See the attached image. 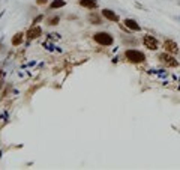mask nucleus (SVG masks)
I'll list each match as a JSON object with an SVG mask.
<instances>
[{
  "label": "nucleus",
  "mask_w": 180,
  "mask_h": 170,
  "mask_svg": "<svg viewBox=\"0 0 180 170\" xmlns=\"http://www.w3.org/2000/svg\"><path fill=\"white\" fill-rule=\"evenodd\" d=\"M125 57L129 62H132V63H143V62L146 60V56H144L141 51H137V50H128L125 53Z\"/></svg>",
  "instance_id": "obj_1"
},
{
  "label": "nucleus",
  "mask_w": 180,
  "mask_h": 170,
  "mask_svg": "<svg viewBox=\"0 0 180 170\" xmlns=\"http://www.w3.org/2000/svg\"><path fill=\"white\" fill-rule=\"evenodd\" d=\"M93 38L98 44H101V45H113V42H114L113 36L107 32H98Z\"/></svg>",
  "instance_id": "obj_2"
},
{
  "label": "nucleus",
  "mask_w": 180,
  "mask_h": 170,
  "mask_svg": "<svg viewBox=\"0 0 180 170\" xmlns=\"http://www.w3.org/2000/svg\"><path fill=\"white\" fill-rule=\"evenodd\" d=\"M158 59L161 60V62H164L165 65H168V66H177L179 65V62L170 54V53H161V54L158 56Z\"/></svg>",
  "instance_id": "obj_3"
},
{
  "label": "nucleus",
  "mask_w": 180,
  "mask_h": 170,
  "mask_svg": "<svg viewBox=\"0 0 180 170\" xmlns=\"http://www.w3.org/2000/svg\"><path fill=\"white\" fill-rule=\"evenodd\" d=\"M143 42H144V45H146L149 50H156V48H158V41H156V38L150 36V35H146V36H144V39H143Z\"/></svg>",
  "instance_id": "obj_4"
},
{
  "label": "nucleus",
  "mask_w": 180,
  "mask_h": 170,
  "mask_svg": "<svg viewBox=\"0 0 180 170\" xmlns=\"http://www.w3.org/2000/svg\"><path fill=\"white\" fill-rule=\"evenodd\" d=\"M164 47H165L167 53H170V54H176V53L179 51L177 44H176L174 41H171V39H167V41L164 42Z\"/></svg>",
  "instance_id": "obj_5"
},
{
  "label": "nucleus",
  "mask_w": 180,
  "mask_h": 170,
  "mask_svg": "<svg viewBox=\"0 0 180 170\" xmlns=\"http://www.w3.org/2000/svg\"><path fill=\"white\" fill-rule=\"evenodd\" d=\"M41 33H42V29L39 27V26H33V27L29 29V32H27V38H29V41L35 39V38H38Z\"/></svg>",
  "instance_id": "obj_6"
},
{
  "label": "nucleus",
  "mask_w": 180,
  "mask_h": 170,
  "mask_svg": "<svg viewBox=\"0 0 180 170\" xmlns=\"http://www.w3.org/2000/svg\"><path fill=\"white\" fill-rule=\"evenodd\" d=\"M102 15L110 21H119V15H117L114 11H111V9H102Z\"/></svg>",
  "instance_id": "obj_7"
},
{
  "label": "nucleus",
  "mask_w": 180,
  "mask_h": 170,
  "mask_svg": "<svg viewBox=\"0 0 180 170\" xmlns=\"http://www.w3.org/2000/svg\"><path fill=\"white\" fill-rule=\"evenodd\" d=\"M125 26H126V27H129L131 30H135V32H140L141 30V27H140V24L137 23V21H135V20H131V18H126L125 21Z\"/></svg>",
  "instance_id": "obj_8"
},
{
  "label": "nucleus",
  "mask_w": 180,
  "mask_h": 170,
  "mask_svg": "<svg viewBox=\"0 0 180 170\" xmlns=\"http://www.w3.org/2000/svg\"><path fill=\"white\" fill-rule=\"evenodd\" d=\"M80 5L87 9H96L98 8V0H80Z\"/></svg>",
  "instance_id": "obj_9"
},
{
  "label": "nucleus",
  "mask_w": 180,
  "mask_h": 170,
  "mask_svg": "<svg viewBox=\"0 0 180 170\" xmlns=\"http://www.w3.org/2000/svg\"><path fill=\"white\" fill-rule=\"evenodd\" d=\"M65 5H66L65 0H53L51 5H50V8H51V9H57V8H63Z\"/></svg>",
  "instance_id": "obj_10"
},
{
  "label": "nucleus",
  "mask_w": 180,
  "mask_h": 170,
  "mask_svg": "<svg viewBox=\"0 0 180 170\" xmlns=\"http://www.w3.org/2000/svg\"><path fill=\"white\" fill-rule=\"evenodd\" d=\"M23 42V33H17L15 36L12 38V45H20V44Z\"/></svg>",
  "instance_id": "obj_11"
},
{
  "label": "nucleus",
  "mask_w": 180,
  "mask_h": 170,
  "mask_svg": "<svg viewBox=\"0 0 180 170\" xmlns=\"http://www.w3.org/2000/svg\"><path fill=\"white\" fill-rule=\"evenodd\" d=\"M90 20H92L95 24H99V18H98L96 15H90Z\"/></svg>",
  "instance_id": "obj_12"
},
{
  "label": "nucleus",
  "mask_w": 180,
  "mask_h": 170,
  "mask_svg": "<svg viewBox=\"0 0 180 170\" xmlns=\"http://www.w3.org/2000/svg\"><path fill=\"white\" fill-rule=\"evenodd\" d=\"M57 21H59V17H54V18L50 20V24H57Z\"/></svg>",
  "instance_id": "obj_13"
},
{
  "label": "nucleus",
  "mask_w": 180,
  "mask_h": 170,
  "mask_svg": "<svg viewBox=\"0 0 180 170\" xmlns=\"http://www.w3.org/2000/svg\"><path fill=\"white\" fill-rule=\"evenodd\" d=\"M41 20H42V15H38V17H36V18L33 20V23H39Z\"/></svg>",
  "instance_id": "obj_14"
},
{
  "label": "nucleus",
  "mask_w": 180,
  "mask_h": 170,
  "mask_svg": "<svg viewBox=\"0 0 180 170\" xmlns=\"http://www.w3.org/2000/svg\"><path fill=\"white\" fill-rule=\"evenodd\" d=\"M36 3H38V5H45V3H47V0H36Z\"/></svg>",
  "instance_id": "obj_15"
},
{
  "label": "nucleus",
  "mask_w": 180,
  "mask_h": 170,
  "mask_svg": "<svg viewBox=\"0 0 180 170\" xmlns=\"http://www.w3.org/2000/svg\"><path fill=\"white\" fill-rule=\"evenodd\" d=\"M2 74H3V71H2V69H0V77H2Z\"/></svg>",
  "instance_id": "obj_16"
}]
</instances>
